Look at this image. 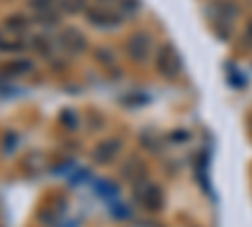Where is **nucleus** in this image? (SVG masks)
Masks as SVG:
<instances>
[{
  "label": "nucleus",
  "instance_id": "423d86ee",
  "mask_svg": "<svg viewBox=\"0 0 252 227\" xmlns=\"http://www.w3.org/2000/svg\"><path fill=\"white\" fill-rule=\"evenodd\" d=\"M56 43H58V51H63L66 56H81V53H86V48H89V38L83 35L78 28L66 26V28L58 31Z\"/></svg>",
  "mask_w": 252,
  "mask_h": 227
},
{
  "label": "nucleus",
  "instance_id": "f03ea898",
  "mask_svg": "<svg viewBox=\"0 0 252 227\" xmlns=\"http://www.w3.org/2000/svg\"><path fill=\"white\" fill-rule=\"evenodd\" d=\"M134 202L139 204L144 212L154 215V212H159L164 207V190L159 187L157 182L141 177V179L134 182Z\"/></svg>",
  "mask_w": 252,
  "mask_h": 227
},
{
  "label": "nucleus",
  "instance_id": "9d476101",
  "mask_svg": "<svg viewBox=\"0 0 252 227\" xmlns=\"http://www.w3.org/2000/svg\"><path fill=\"white\" fill-rule=\"evenodd\" d=\"M31 48L38 53V56H43V58H53L56 53H58V43H56V35H51V33H38V35H33L31 38Z\"/></svg>",
  "mask_w": 252,
  "mask_h": 227
},
{
  "label": "nucleus",
  "instance_id": "9b49d317",
  "mask_svg": "<svg viewBox=\"0 0 252 227\" xmlns=\"http://www.w3.org/2000/svg\"><path fill=\"white\" fill-rule=\"evenodd\" d=\"M33 26V18L26 15V13H10L5 20H3V28L10 31V33H18V35H26Z\"/></svg>",
  "mask_w": 252,
  "mask_h": 227
},
{
  "label": "nucleus",
  "instance_id": "39448f33",
  "mask_svg": "<svg viewBox=\"0 0 252 227\" xmlns=\"http://www.w3.org/2000/svg\"><path fill=\"white\" fill-rule=\"evenodd\" d=\"M83 18L89 20V26H94L98 31H116L124 23L121 13L119 10H111L109 5H89L86 13H83Z\"/></svg>",
  "mask_w": 252,
  "mask_h": 227
},
{
  "label": "nucleus",
  "instance_id": "1a4fd4ad",
  "mask_svg": "<svg viewBox=\"0 0 252 227\" xmlns=\"http://www.w3.org/2000/svg\"><path fill=\"white\" fill-rule=\"evenodd\" d=\"M26 48H31V40L26 35H18V33L0 28V53H20Z\"/></svg>",
  "mask_w": 252,
  "mask_h": 227
},
{
  "label": "nucleus",
  "instance_id": "ddd939ff",
  "mask_svg": "<svg viewBox=\"0 0 252 227\" xmlns=\"http://www.w3.org/2000/svg\"><path fill=\"white\" fill-rule=\"evenodd\" d=\"M141 172H144V164H141V159H139L136 154H131L129 159L121 164V177H124V179H134V182H136V179L144 177Z\"/></svg>",
  "mask_w": 252,
  "mask_h": 227
},
{
  "label": "nucleus",
  "instance_id": "f257e3e1",
  "mask_svg": "<svg viewBox=\"0 0 252 227\" xmlns=\"http://www.w3.org/2000/svg\"><path fill=\"white\" fill-rule=\"evenodd\" d=\"M209 13V20H212V26L217 31V38L227 40L229 38V28H232L235 18L240 13V5L235 3V0H212L207 8Z\"/></svg>",
  "mask_w": 252,
  "mask_h": 227
},
{
  "label": "nucleus",
  "instance_id": "20e7f679",
  "mask_svg": "<svg viewBox=\"0 0 252 227\" xmlns=\"http://www.w3.org/2000/svg\"><path fill=\"white\" fill-rule=\"evenodd\" d=\"M154 66H157V73L166 81H177L182 76V56L179 51L174 48V43H161L157 48V56H154Z\"/></svg>",
  "mask_w": 252,
  "mask_h": 227
},
{
  "label": "nucleus",
  "instance_id": "4468645a",
  "mask_svg": "<svg viewBox=\"0 0 252 227\" xmlns=\"http://www.w3.org/2000/svg\"><path fill=\"white\" fill-rule=\"evenodd\" d=\"M61 0H28V8L38 15V13H51V10H58ZM61 13V10H58Z\"/></svg>",
  "mask_w": 252,
  "mask_h": 227
},
{
  "label": "nucleus",
  "instance_id": "2eb2a0df",
  "mask_svg": "<svg viewBox=\"0 0 252 227\" xmlns=\"http://www.w3.org/2000/svg\"><path fill=\"white\" fill-rule=\"evenodd\" d=\"M94 58L98 61L101 66H109V68L116 66V53H114L111 48H101V46H98V48L94 51Z\"/></svg>",
  "mask_w": 252,
  "mask_h": 227
},
{
  "label": "nucleus",
  "instance_id": "6ab92c4d",
  "mask_svg": "<svg viewBox=\"0 0 252 227\" xmlns=\"http://www.w3.org/2000/svg\"><path fill=\"white\" fill-rule=\"evenodd\" d=\"M129 227H161V225L154 222V220H136V222H131Z\"/></svg>",
  "mask_w": 252,
  "mask_h": 227
},
{
  "label": "nucleus",
  "instance_id": "dca6fc26",
  "mask_svg": "<svg viewBox=\"0 0 252 227\" xmlns=\"http://www.w3.org/2000/svg\"><path fill=\"white\" fill-rule=\"evenodd\" d=\"M139 10H141L139 0H121V3H119V13H121L124 20H126V18H134Z\"/></svg>",
  "mask_w": 252,
  "mask_h": 227
},
{
  "label": "nucleus",
  "instance_id": "f8f14e48",
  "mask_svg": "<svg viewBox=\"0 0 252 227\" xmlns=\"http://www.w3.org/2000/svg\"><path fill=\"white\" fill-rule=\"evenodd\" d=\"M23 169L28 172V174H40L46 167H48V159H46V154L43 152H31V154H26L23 157Z\"/></svg>",
  "mask_w": 252,
  "mask_h": 227
},
{
  "label": "nucleus",
  "instance_id": "0eeeda50",
  "mask_svg": "<svg viewBox=\"0 0 252 227\" xmlns=\"http://www.w3.org/2000/svg\"><path fill=\"white\" fill-rule=\"evenodd\" d=\"M121 149H124V141L119 136H109V139H103L101 144H96L94 162L101 164V167H109V164H114L121 157Z\"/></svg>",
  "mask_w": 252,
  "mask_h": 227
},
{
  "label": "nucleus",
  "instance_id": "aec40b11",
  "mask_svg": "<svg viewBox=\"0 0 252 227\" xmlns=\"http://www.w3.org/2000/svg\"><path fill=\"white\" fill-rule=\"evenodd\" d=\"M96 5H114V3H121V0H94Z\"/></svg>",
  "mask_w": 252,
  "mask_h": 227
},
{
  "label": "nucleus",
  "instance_id": "a211bd4d",
  "mask_svg": "<svg viewBox=\"0 0 252 227\" xmlns=\"http://www.w3.org/2000/svg\"><path fill=\"white\" fill-rule=\"evenodd\" d=\"M242 43H245L247 48H252V20H247V26H245V31H242Z\"/></svg>",
  "mask_w": 252,
  "mask_h": 227
},
{
  "label": "nucleus",
  "instance_id": "f3484780",
  "mask_svg": "<svg viewBox=\"0 0 252 227\" xmlns=\"http://www.w3.org/2000/svg\"><path fill=\"white\" fill-rule=\"evenodd\" d=\"M86 3H83V0H61V5H58V10L61 13H86Z\"/></svg>",
  "mask_w": 252,
  "mask_h": 227
},
{
  "label": "nucleus",
  "instance_id": "7ed1b4c3",
  "mask_svg": "<svg viewBox=\"0 0 252 227\" xmlns=\"http://www.w3.org/2000/svg\"><path fill=\"white\" fill-rule=\"evenodd\" d=\"M124 53H126V58H129L131 64H141V66L149 64L152 56H157L152 33H149V31H134L129 38H126Z\"/></svg>",
  "mask_w": 252,
  "mask_h": 227
},
{
  "label": "nucleus",
  "instance_id": "6e6552de",
  "mask_svg": "<svg viewBox=\"0 0 252 227\" xmlns=\"http://www.w3.org/2000/svg\"><path fill=\"white\" fill-rule=\"evenodd\" d=\"M35 71V64L31 58L20 56V58H13V61H5L0 66V78H26Z\"/></svg>",
  "mask_w": 252,
  "mask_h": 227
}]
</instances>
